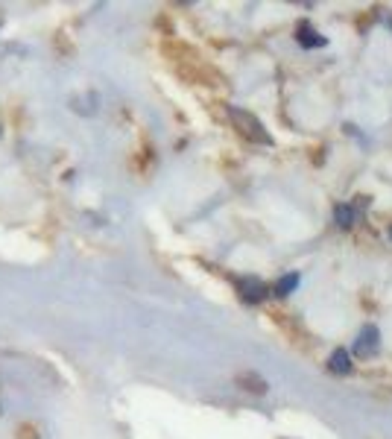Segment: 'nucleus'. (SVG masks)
Wrapping results in <instances>:
<instances>
[{
	"label": "nucleus",
	"mask_w": 392,
	"mask_h": 439,
	"mask_svg": "<svg viewBox=\"0 0 392 439\" xmlns=\"http://www.w3.org/2000/svg\"><path fill=\"white\" fill-rule=\"evenodd\" d=\"M228 117H232V123H234V129L241 132V135L246 138V141H252V144H269V132L260 126V120L252 115V112H243V108H237V106H232L228 108Z\"/></svg>",
	"instance_id": "f257e3e1"
},
{
	"label": "nucleus",
	"mask_w": 392,
	"mask_h": 439,
	"mask_svg": "<svg viewBox=\"0 0 392 439\" xmlns=\"http://www.w3.org/2000/svg\"><path fill=\"white\" fill-rule=\"evenodd\" d=\"M378 346H380V331L375 325H366V328H360V334H357V340H354V351L360 357H372L375 351H378Z\"/></svg>",
	"instance_id": "f03ea898"
},
{
	"label": "nucleus",
	"mask_w": 392,
	"mask_h": 439,
	"mask_svg": "<svg viewBox=\"0 0 392 439\" xmlns=\"http://www.w3.org/2000/svg\"><path fill=\"white\" fill-rule=\"evenodd\" d=\"M237 290H241V299L249 302V305H258V302L267 299V284L260 278H252V276L237 281Z\"/></svg>",
	"instance_id": "7ed1b4c3"
},
{
	"label": "nucleus",
	"mask_w": 392,
	"mask_h": 439,
	"mask_svg": "<svg viewBox=\"0 0 392 439\" xmlns=\"http://www.w3.org/2000/svg\"><path fill=\"white\" fill-rule=\"evenodd\" d=\"M237 383H241V390L255 392V395H264L269 390V383L260 375H255V372H243V375H237Z\"/></svg>",
	"instance_id": "20e7f679"
},
{
	"label": "nucleus",
	"mask_w": 392,
	"mask_h": 439,
	"mask_svg": "<svg viewBox=\"0 0 392 439\" xmlns=\"http://www.w3.org/2000/svg\"><path fill=\"white\" fill-rule=\"evenodd\" d=\"M296 32H299L296 38H299V44H302V47H322V44H325V38H322L319 32L308 24V21H302Z\"/></svg>",
	"instance_id": "39448f33"
},
{
	"label": "nucleus",
	"mask_w": 392,
	"mask_h": 439,
	"mask_svg": "<svg viewBox=\"0 0 392 439\" xmlns=\"http://www.w3.org/2000/svg\"><path fill=\"white\" fill-rule=\"evenodd\" d=\"M328 369L334 372V375H348V372H352V357H348L345 348H336L328 357Z\"/></svg>",
	"instance_id": "423d86ee"
},
{
	"label": "nucleus",
	"mask_w": 392,
	"mask_h": 439,
	"mask_svg": "<svg viewBox=\"0 0 392 439\" xmlns=\"http://www.w3.org/2000/svg\"><path fill=\"white\" fill-rule=\"evenodd\" d=\"M354 220H357V211H354V205H336L334 208V223L340 226V228H352L354 226Z\"/></svg>",
	"instance_id": "0eeeda50"
},
{
	"label": "nucleus",
	"mask_w": 392,
	"mask_h": 439,
	"mask_svg": "<svg viewBox=\"0 0 392 439\" xmlns=\"http://www.w3.org/2000/svg\"><path fill=\"white\" fill-rule=\"evenodd\" d=\"M296 287H299V276L293 272V276H281V278L275 281V287H272V293H275V296H290Z\"/></svg>",
	"instance_id": "6e6552de"
},
{
	"label": "nucleus",
	"mask_w": 392,
	"mask_h": 439,
	"mask_svg": "<svg viewBox=\"0 0 392 439\" xmlns=\"http://www.w3.org/2000/svg\"><path fill=\"white\" fill-rule=\"evenodd\" d=\"M389 235H392V232H389Z\"/></svg>",
	"instance_id": "1a4fd4ad"
}]
</instances>
